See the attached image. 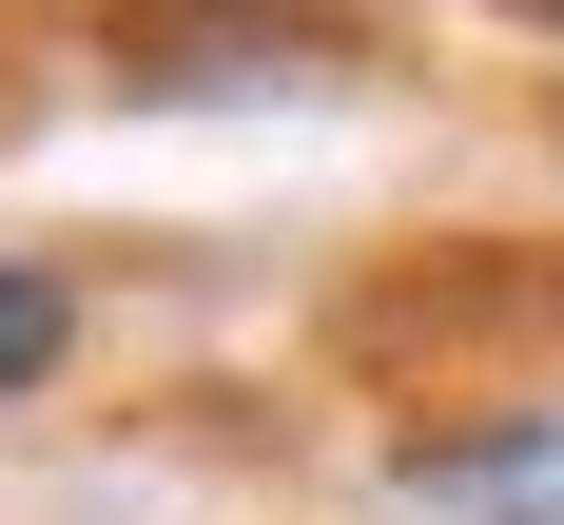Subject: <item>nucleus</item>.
<instances>
[{
	"instance_id": "f257e3e1",
	"label": "nucleus",
	"mask_w": 564,
	"mask_h": 525,
	"mask_svg": "<svg viewBox=\"0 0 564 525\" xmlns=\"http://www.w3.org/2000/svg\"><path fill=\"white\" fill-rule=\"evenodd\" d=\"M390 486H409V506H448V525H564V390H507V408L409 428Z\"/></svg>"
},
{
	"instance_id": "f03ea898",
	"label": "nucleus",
	"mask_w": 564,
	"mask_h": 525,
	"mask_svg": "<svg viewBox=\"0 0 564 525\" xmlns=\"http://www.w3.org/2000/svg\"><path fill=\"white\" fill-rule=\"evenodd\" d=\"M58 350H78V273H58V253H0V408L40 390Z\"/></svg>"
},
{
	"instance_id": "7ed1b4c3",
	"label": "nucleus",
	"mask_w": 564,
	"mask_h": 525,
	"mask_svg": "<svg viewBox=\"0 0 564 525\" xmlns=\"http://www.w3.org/2000/svg\"><path fill=\"white\" fill-rule=\"evenodd\" d=\"M525 20H545V40H564V0H525Z\"/></svg>"
}]
</instances>
